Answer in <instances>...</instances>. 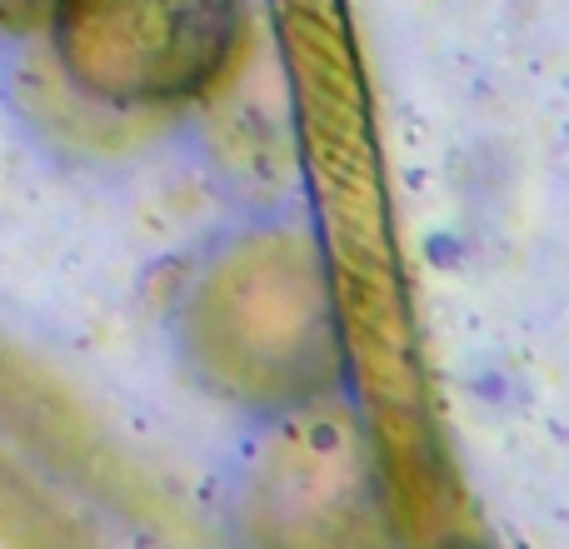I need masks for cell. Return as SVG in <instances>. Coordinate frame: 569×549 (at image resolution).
Returning <instances> with one entry per match:
<instances>
[{
  "label": "cell",
  "mask_w": 569,
  "mask_h": 549,
  "mask_svg": "<svg viewBox=\"0 0 569 549\" xmlns=\"http://www.w3.org/2000/svg\"><path fill=\"white\" fill-rule=\"evenodd\" d=\"M56 56L70 86L116 110L196 100L230 66L240 0H56Z\"/></svg>",
  "instance_id": "6da1fadb"
}]
</instances>
